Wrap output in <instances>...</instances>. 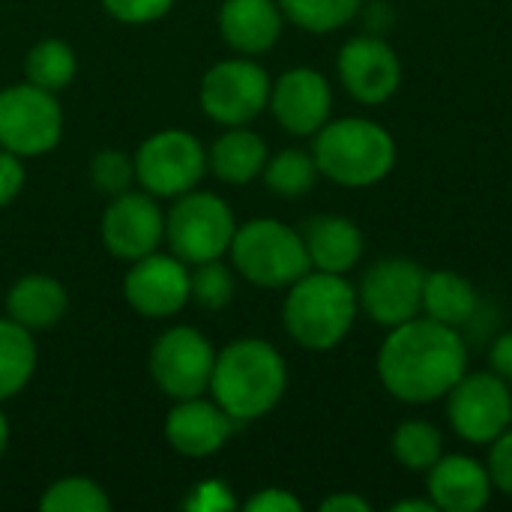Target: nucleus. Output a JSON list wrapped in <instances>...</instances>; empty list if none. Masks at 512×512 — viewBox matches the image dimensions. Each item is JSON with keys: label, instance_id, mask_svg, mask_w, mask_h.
<instances>
[{"label": "nucleus", "instance_id": "obj_30", "mask_svg": "<svg viewBox=\"0 0 512 512\" xmlns=\"http://www.w3.org/2000/svg\"><path fill=\"white\" fill-rule=\"evenodd\" d=\"M189 294H192V303H198L201 309L222 312L225 306L234 303V294H237L234 267H228L222 258L192 264L189 267Z\"/></svg>", "mask_w": 512, "mask_h": 512}, {"label": "nucleus", "instance_id": "obj_39", "mask_svg": "<svg viewBox=\"0 0 512 512\" xmlns=\"http://www.w3.org/2000/svg\"><path fill=\"white\" fill-rule=\"evenodd\" d=\"M435 512L438 510V507H435V504H432V498H429V501H417V498H414V501H399V504H393V512Z\"/></svg>", "mask_w": 512, "mask_h": 512}, {"label": "nucleus", "instance_id": "obj_14", "mask_svg": "<svg viewBox=\"0 0 512 512\" xmlns=\"http://www.w3.org/2000/svg\"><path fill=\"white\" fill-rule=\"evenodd\" d=\"M102 243L120 261H138L165 243V210L150 192H120L102 213Z\"/></svg>", "mask_w": 512, "mask_h": 512}, {"label": "nucleus", "instance_id": "obj_15", "mask_svg": "<svg viewBox=\"0 0 512 512\" xmlns=\"http://www.w3.org/2000/svg\"><path fill=\"white\" fill-rule=\"evenodd\" d=\"M336 72L342 87L363 105L387 102L402 84L399 54L381 36H354L339 48Z\"/></svg>", "mask_w": 512, "mask_h": 512}, {"label": "nucleus", "instance_id": "obj_28", "mask_svg": "<svg viewBox=\"0 0 512 512\" xmlns=\"http://www.w3.org/2000/svg\"><path fill=\"white\" fill-rule=\"evenodd\" d=\"M39 510L45 512H108L111 510V498L108 492L90 480V477H60L54 480L42 498H39Z\"/></svg>", "mask_w": 512, "mask_h": 512}, {"label": "nucleus", "instance_id": "obj_35", "mask_svg": "<svg viewBox=\"0 0 512 512\" xmlns=\"http://www.w3.org/2000/svg\"><path fill=\"white\" fill-rule=\"evenodd\" d=\"M24 159L0 147V207L12 204L24 189Z\"/></svg>", "mask_w": 512, "mask_h": 512}, {"label": "nucleus", "instance_id": "obj_10", "mask_svg": "<svg viewBox=\"0 0 512 512\" xmlns=\"http://www.w3.org/2000/svg\"><path fill=\"white\" fill-rule=\"evenodd\" d=\"M270 75L252 57L213 63L198 87L201 111L219 126H249L270 102Z\"/></svg>", "mask_w": 512, "mask_h": 512}, {"label": "nucleus", "instance_id": "obj_8", "mask_svg": "<svg viewBox=\"0 0 512 512\" xmlns=\"http://www.w3.org/2000/svg\"><path fill=\"white\" fill-rule=\"evenodd\" d=\"M63 138V108L57 93L30 81H18L0 90V147L36 159L51 153Z\"/></svg>", "mask_w": 512, "mask_h": 512}, {"label": "nucleus", "instance_id": "obj_34", "mask_svg": "<svg viewBox=\"0 0 512 512\" xmlns=\"http://www.w3.org/2000/svg\"><path fill=\"white\" fill-rule=\"evenodd\" d=\"M489 447L492 450H489V465L486 468H489L492 486L512 498V429L501 432Z\"/></svg>", "mask_w": 512, "mask_h": 512}, {"label": "nucleus", "instance_id": "obj_1", "mask_svg": "<svg viewBox=\"0 0 512 512\" xmlns=\"http://www.w3.org/2000/svg\"><path fill=\"white\" fill-rule=\"evenodd\" d=\"M468 372V345L462 330L435 318H411L390 327L378 351V378L387 393L408 405L444 399Z\"/></svg>", "mask_w": 512, "mask_h": 512}, {"label": "nucleus", "instance_id": "obj_16", "mask_svg": "<svg viewBox=\"0 0 512 512\" xmlns=\"http://www.w3.org/2000/svg\"><path fill=\"white\" fill-rule=\"evenodd\" d=\"M267 108L273 111L276 123L285 132L309 138L330 120L333 111L330 81L318 69L294 66L270 84Z\"/></svg>", "mask_w": 512, "mask_h": 512}, {"label": "nucleus", "instance_id": "obj_37", "mask_svg": "<svg viewBox=\"0 0 512 512\" xmlns=\"http://www.w3.org/2000/svg\"><path fill=\"white\" fill-rule=\"evenodd\" d=\"M489 369L495 375H501L507 384H512V330L510 333H501L492 348H489Z\"/></svg>", "mask_w": 512, "mask_h": 512}, {"label": "nucleus", "instance_id": "obj_19", "mask_svg": "<svg viewBox=\"0 0 512 512\" xmlns=\"http://www.w3.org/2000/svg\"><path fill=\"white\" fill-rule=\"evenodd\" d=\"M429 498L438 510H483L492 498L489 468L471 456H441L429 468Z\"/></svg>", "mask_w": 512, "mask_h": 512}, {"label": "nucleus", "instance_id": "obj_2", "mask_svg": "<svg viewBox=\"0 0 512 512\" xmlns=\"http://www.w3.org/2000/svg\"><path fill=\"white\" fill-rule=\"evenodd\" d=\"M288 390L285 357L267 339H234L216 351L210 396L234 423L267 417Z\"/></svg>", "mask_w": 512, "mask_h": 512}, {"label": "nucleus", "instance_id": "obj_11", "mask_svg": "<svg viewBox=\"0 0 512 512\" xmlns=\"http://www.w3.org/2000/svg\"><path fill=\"white\" fill-rule=\"evenodd\" d=\"M450 426L462 441L492 444L512 423L510 384L489 372H465L447 393Z\"/></svg>", "mask_w": 512, "mask_h": 512}, {"label": "nucleus", "instance_id": "obj_26", "mask_svg": "<svg viewBox=\"0 0 512 512\" xmlns=\"http://www.w3.org/2000/svg\"><path fill=\"white\" fill-rule=\"evenodd\" d=\"M318 177H321V171H318L315 156L309 150H300V147H285L276 156H267V165L261 171L264 186L282 198L309 195L315 189Z\"/></svg>", "mask_w": 512, "mask_h": 512}, {"label": "nucleus", "instance_id": "obj_38", "mask_svg": "<svg viewBox=\"0 0 512 512\" xmlns=\"http://www.w3.org/2000/svg\"><path fill=\"white\" fill-rule=\"evenodd\" d=\"M321 512H369V501H363L360 495H330L327 501H321Z\"/></svg>", "mask_w": 512, "mask_h": 512}, {"label": "nucleus", "instance_id": "obj_17", "mask_svg": "<svg viewBox=\"0 0 512 512\" xmlns=\"http://www.w3.org/2000/svg\"><path fill=\"white\" fill-rule=\"evenodd\" d=\"M237 423L219 408L216 399L192 396L177 399L165 417V441L186 459H207L225 450Z\"/></svg>", "mask_w": 512, "mask_h": 512}, {"label": "nucleus", "instance_id": "obj_24", "mask_svg": "<svg viewBox=\"0 0 512 512\" xmlns=\"http://www.w3.org/2000/svg\"><path fill=\"white\" fill-rule=\"evenodd\" d=\"M36 360L39 354L33 333L9 315L0 318V405L15 399L30 384Z\"/></svg>", "mask_w": 512, "mask_h": 512}, {"label": "nucleus", "instance_id": "obj_23", "mask_svg": "<svg viewBox=\"0 0 512 512\" xmlns=\"http://www.w3.org/2000/svg\"><path fill=\"white\" fill-rule=\"evenodd\" d=\"M477 306H480V297H477V288L459 276L456 270H435V273H426V282H423V312L447 327H456L462 330L465 324L474 321L477 315Z\"/></svg>", "mask_w": 512, "mask_h": 512}, {"label": "nucleus", "instance_id": "obj_25", "mask_svg": "<svg viewBox=\"0 0 512 512\" xmlns=\"http://www.w3.org/2000/svg\"><path fill=\"white\" fill-rule=\"evenodd\" d=\"M75 72H78L75 48L57 36L39 39L24 57V78L51 93H60L63 87H69L75 81Z\"/></svg>", "mask_w": 512, "mask_h": 512}, {"label": "nucleus", "instance_id": "obj_40", "mask_svg": "<svg viewBox=\"0 0 512 512\" xmlns=\"http://www.w3.org/2000/svg\"><path fill=\"white\" fill-rule=\"evenodd\" d=\"M6 447H9V423H6V414L0 411V459L6 453Z\"/></svg>", "mask_w": 512, "mask_h": 512}, {"label": "nucleus", "instance_id": "obj_5", "mask_svg": "<svg viewBox=\"0 0 512 512\" xmlns=\"http://www.w3.org/2000/svg\"><path fill=\"white\" fill-rule=\"evenodd\" d=\"M228 255L234 273L258 288H288L312 270L303 234L270 216L237 225Z\"/></svg>", "mask_w": 512, "mask_h": 512}, {"label": "nucleus", "instance_id": "obj_22", "mask_svg": "<svg viewBox=\"0 0 512 512\" xmlns=\"http://www.w3.org/2000/svg\"><path fill=\"white\" fill-rule=\"evenodd\" d=\"M267 141L249 126H225L207 147V171L228 186H249L267 165Z\"/></svg>", "mask_w": 512, "mask_h": 512}, {"label": "nucleus", "instance_id": "obj_6", "mask_svg": "<svg viewBox=\"0 0 512 512\" xmlns=\"http://www.w3.org/2000/svg\"><path fill=\"white\" fill-rule=\"evenodd\" d=\"M234 231H237L234 210L216 192H204V189L183 192L171 198V207L165 213V243L189 267L225 258Z\"/></svg>", "mask_w": 512, "mask_h": 512}, {"label": "nucleus", "instance_id": "obj_9", "mask_svg": "<svg viewBox=\"0 0 512 512\" xmlns=\"http://www.w3.org/2000/svg\"><path fill=\"white\" fill-rule=\"evenodd\" d=\"M216 366V348L213 342L189 327V324H174L156 336L147 354V369L159 393L168 399H192L204 396L210 390Z\"/></svg>", "mask_w": 512, "mask_h": 512}, {"label": "nucleus", "instance_id": "obj_18", "mask_svg": "<svg viewBox=\"0 0 512 512\" xmlns=\"http://www.w3.org/2000/svg\"><path fill=\"white\" fill-rule=\"evenodd\" d=\"M285 27L279 0H225L219 6V33L243 57L270 51Z\"/></svg>", "mask_w": 512, "mask_h": 512}, {"label": "nucleus", "instance_id": "obj_33", "mask_svg": "<svg viewBox=\"0 0 512 512\" xmlns=\"http://www.w3.org/2000/svg\"><path fill=\"white\" fill-rule=\"evenodd\" d=\"M183 507L189 512H225L237 507V498H234L228 483H222V480H201L198 486H192V492H189Z\"/></svg>", "mask_w": 512, "mask_h": 512}, {"label": "nucleus", "instance_id": "obj_29", "mask_svg": "<svg viewBox=\"0 0 512 512\" xmlns=\"http://www.w3.org/2000/svg\"><path fill=\"white\" fill-rule=\"evenodd\" d=\"M279 6L291 24L309 33H333L360 12L363 0H279Z\"/></svg>", "mask_w": 512, "mask_h": 512}, {"label": "nucleus", "instance_id": "obj_36", "mask_svg": "<svg viewBox=\"0 0 512 512\" xmlns=\"http://www.w3.org/2000/svg\"><path fill=\"white\" fill-rule=\"evenodd\" d=\"M243 507H246L249 512H300L303 510V504H300V498H297V495H291L288 489H276V486L255 492Z\"/></svg>", "mask_w": 512, "mask_h": 512}, {"label": "nucleus", "instance_id": "obj_4", "mask_svg": "<svg viewBox=\"0 0 512 512\" xmlns=\"http://www.w3.org/2000/svg\"><path fill=\"white\" fill-rule=\"evenodd\" d=\"M312 138V156L321 177L345 189L375 186L396 165L393 135L369 117L327 120Z\"/></svg>", "mask_w": 512, "mask_h": 512}, {"label": "nucleus", "instance_id": "obj_12", "mask_svg": "<svg viewBox=\"0 0 512 512\" xmlns=\"http://www.w3.org/2000/svg\"><path fill=\"white\" fill-rule=\"evenodd\" d=\"M426 270L411 258H381L363 273L357 288L360 309L381 327H399L423 312Z\"/></svg>", "mask_w": 512, "mask_h": 512}, {"label": "nucleus", "instance_id": "obj_27", "mask_svg": "<svg viewBox=\"0 0 512 512\" xmlns=\"http://www.w3.org/2000/svg\"><path fill=\"white\" fill-rule=\"evenodd\" d=\"M393 456L408 471H429L444 456V435L429 420H408L393 432Z\"/></svg>", "mask_w": 512, "mask_h": 512}, {"label": "nucleus", "instance_id": "obj_13", "mask_svg": "<svg viewBox=\"0 0 512 512\" xmlns=\"http://www.w3.org/2000/svg\"><path fill=\"white\" fill-rule=\"evenodd\" d=\"M123 297L132 312L144 318H174L189 303V264L180 261L174 252H150L132 261L129 273L123 276Z\"/></svg>", "mask_w": 512, "mask_h": 512}, {"label": "nucleus", "instance_id": "obj_32", "mask_svg": "<svg viewBox=\"0 0 512 512\" xmlns=\"http://www.w3.org/2000/svg\"><path fill=\"white\" fill-rule=\"evenodd\" d=\"M174 0H102V9L120 24H150L171 12Z\"/></svg>", "mask_w": 512, "mask_h": 512}, {"label": "nucleus", "instance_id": "obj_3", "mask_svg": "<svg viewBox=\"0 0 512 512\" xmlns=\"http://www.w3.org/2000/svg\"><path fill=\"white\" fill-rule=\"evenodd\" d=\"M357 288L324 270H309L294 285L282 303L285 333L306 351H333L351 333L357 321Z\"/></svg>", "mask_w": 512, "mask_h": 512}, {"label": "nucleus", "instance_id": "obj_20", "mask_svg": "<svg viewBox=\"0 0 512 512\" xmlns=\"http://www.w3.org/2000/svg\"><path fill=\"white\" fill-rule=\"evenodd\" d=\"M300 234H303L312 270L345 276L348 270L357 267L363 255V231L348 216H333V213L312 216L303 222Z\"/></svg>", "mask_w": 512, "mask_h": 512}, {"label": "nucleus", "instance_id": "obj_7", "mask_svg": "<svg viewBox=\"0 0 512 512\" xmlns=\"http://www.w3.org/2000/svg\"><path fill=\"white\" fill-rule=\"evenodd\" d=\"M135 159V183L153 198H177L198 189L207 174V147L186 129H159L147 135Z\"/></svg>", "mask_w": 512, "mask_h": 512}, {"label": "nucleus", "instance_id": "obj_21", "mask_svg": "<svg viewBox=\"0 0 512 512\" xmlns=\"http://www.w3.org/2000/svg\"><path fill=\"white\" fill-rule=\"evenodd\" d=\"M69 312L66 285L48 273H27L12 282L6 294V315L27 327L30 333H42L57 327Z\"/></svg>", "mask_w": 512, "mask_h": 512}, {"label": "nucleus", "instance_id": "obj_31", "mask_svg": "<svg viewBox=\"0 0 512 512\" xmlns=\"http://www.w3.org/2000/svg\"><path fill=\"white\" fill-rule=\"evenodd\" d=\"M87 177H90V186L96 192L114 198V195L132 189V183H135V159L126 156L123 150L105 147V150L93 153V159L87 165Z\"/></svg>", "mask_w": 512, "mask_h": 512}]
</instances>
